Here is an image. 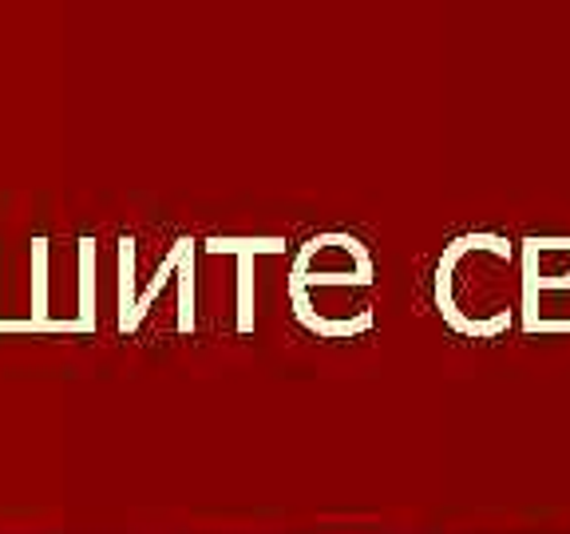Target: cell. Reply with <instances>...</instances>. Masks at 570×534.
Returning a JSON list of instances; mask_svg holds the SVG:
<instances>
[{"label":"cell","mask_w":570,"mask_h":534,"mask_svg":"<svg viewBox=\"0 0 570 534\" xmlns=\"http://www.w3.org/2000/svg\"><path fill=\"white\" fill-rule=\"evenodd\" d=\"M76 325L83 333L96 329V241H80V313Z\"/></svg>","instance_id":"52a82bcc"},{"label":"cell","mask_w":570,"mask_h":534,"mask_svg":"<svg viewBox=\"0 0 570 534\" xmlns=\"http://www.w3.org/2000/svg\"><path fill=\"white\" fill-rule=\"evenodd\" d=\"M519 266L523 277H570V238H527Z\"/></svg>","instance_id":"8992f818"},{"label":"cell","mask_w":570,"mask_h":534,"mask_svg":"<svg viewBox=\"0 0 570 534\" xmlns=\"http://www.w3.org/2000/svg\"><path fill=\"white\" fill-rule=\"evenodd\" d=\"M135 246L119 241V329L135 333Z\"/></svg>","instance_id":"ba28073f"},{"label":"cell","mask_w":570,"mask_h":534,"mask_svg":"<svg viewBox=\"0 0 570 534\" xmlns=\"http://www.w3.org/2000/svg\"><path fill=\"white\" fill-rule=\"evenodd\" d=\"M0 325H4V317H0Z\"/></svg>","instance_id":"9c48e42d"},{"label":"cell","mask_w":570,"mask_h":534,"mask_svg":"<svg viewBox=\"0 0 570 534\" xmlns=\"http://www.w3.org/2000/svg\"><path fill=\"white\" fill-rule=\"evenodd\" d=\"M282 238H210L206 254H234L238 258V333L254 329V258L282 254Z\"/></svg>","instance_id":"5b68a950"},{"label":"cell","mask_w":570,"mask_h":534,"mask_svg":"<svg viewBox=\"0 0 570 534\" xmlns=\"http://www.w3.org/2000/svg\"><path fill=\"white\" fill-rule=\"evenodd\" d=\"M519 317L527 333H570V277H523Z\"/></svg>","instance_id":"277c9868"},{"label":"cell","mask_w":570,"mask_h":534,"mask_svg":"<svg viewBox=\"0 0 570 534\" xmlns=\"http://www.w3.org/2000/svg\"><path fill=\"white\" fill-rule=\"evenodd\" d=\"M341 289H330V285H297L289 281V301H294V313L302 320L305 329L317 333L325 340H348L356 333H368L373 329V309L368 305H353L348 297L356 294H345L341 301H333Z\"/></svg>","instance_id":"3957f363"},{"label":"cell","mask_w":570,"mask_h":534,"mask_svg":"<svg viewBox=\"0 0 570 534\" xmlns=\"http://www.w3.org/2000/svg\"><path fill=\"white\" fill-rule=\"evenodd\" d=\"M289 281L330 285V289H368L373 285V258L353 234H321L302 246Z\"/></svg>","instance_id":"7a4b0ae2"},{"label":"cell","mask_w":570,"mask_h":534,"mask_svg":"<svg viewBox=\"0 0 570 534\" xmlns=\"http://www.w3.org/2000/svg\"><path fill=\"white\" fill-rule=\"evenodd\" d=\"M436 305L463 337H503L523 305L519 249L499 234H468L452 241L436 269Z\"/></svg>","instance_id":"6da1fadb"}]
</instances>
